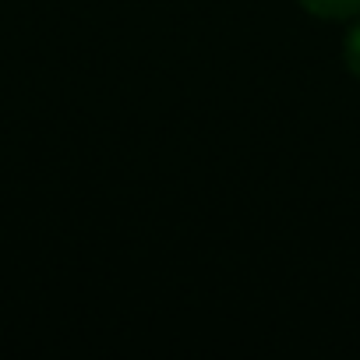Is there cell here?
Here are the masks:
<instances>
[{
  "mask_svg": "<svg viewBox=\"0 0 360 360\" xmlns=\"http://www.w3.org/2000/svg\"><path fill=\"white\" fill-rule=\"evenodd\" d=\"M318 22H353L360 15V0H297Z\"/></svg>",
  "mask_w": 360,
  "mask_h": 360,
  "instance_id": "1",
  "label": "cell"
},
{
  "mask_svg": "<svg viewBox=\"0 0 360 360\" xmlns=\"http://www.w3.org/2000/svg\"><path fill=\"white\" fill-rule=\"evenodd\" d=\"M342 60H346V71L360 82V15H356V22L349 25V32L342 39Z\"/></svg>",
  "mask_w": 360,
  "mask_h": 360,
  "instance_id": "2",
  "label": "cell"
}]
</instances>
